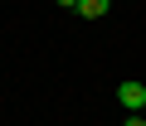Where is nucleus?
I'll return each mask as SVG.
<instances>
[{
  "label": "nucleus",
  "mask_w": 146,
  "mask_h": 126,
  "mask_svg": "<svg viewBox=\"0 0 146 126\" xmlns=\"http://www.w3.org/2000/svg\"><path fill=\"white\" fill-rule=\"evenodd\" d=\"M117 102H122L127 112H141V107H146V83H136V78L117 83Z\"/></svg>",
  "instance_id": "f257e3e1"
},
{
  "label": "nucleus",
  "mask_w": 146,
  "mask_h": 126,
  "mask_svg": "<svg viewBox=\"0 0 146 126\" xmlns=\"http://www.w3.org/2000/svg\"><path fill=\"white\" fill-rule=\"evenodd\" d=\"M107 10H112V0H78V15L83 20H102Z\"/></svg>",
  "instance_id": "f03ea898"
},
{
  "label": "nucleus",
  "mask_w": 146,
  "mask_h": 126,
  "mask_svg": "<svg viewBox=\"0 0 146 126\" xmlns=\"http://www.w3.org/2000/svg\"><path fill=\"white\" fill-rule=\"evenodd\" d=\"M127 126H146V116H141V112H131V116H127Z\"/></svg>",
  "instance_id": "7ed1b4c3"
},
{
  "label": "nucleus",
  "mask_w": 146,
  "mask_h": 126,
  "mask_svg": "<svg viewBox=\"0 0 146 126\" xmlns=\"http://www.w3.org/2000/svg\"><path fill=\"white\" fill-rule=\"evenodd\" d=\"M54 5H63V10H78V0H54Z\"/></svg>",
  "instance_id": "20e7f679"
},
{
  "label": "nucleus",
  "mask_w": 146,
  "mask_h": 126,
  "mask_svg": "<svg viewBox=\"0 0 146 126\" xmlns=\"http://www.w3.org/2000/svg\"><path fill=\"white\" fill-rule=\"evenodd\" d=\"M141 116H146V107H141Z\"/></svg>",
  "instance_id": "39448f33"
}]
</instances>
